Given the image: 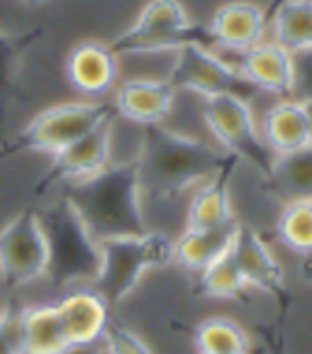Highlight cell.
Segmentation results:
<instances>
[{
  "instance_id": "1",
  "label": "cell",
  "mask_w": 312,
  "mask_h": 354,
  "mask_svg": "<svg viewBox=\"0 0 312 354\" xmlns=\"http://www.w3.org/2000/svg\"><path fill=\"white\" fill-rule=\"evenodd\" d=\"M234 162L237 159L227 151L171 130L164 122L142 127L137 167L144 193L149 191L162 198H171L183 191H193L198 183L224 171Z\"/></svg>"
},
{
  "instance_id": "6",
  "label": "cell",
  "mask_w": 312,
  "mask_h": 354,
  "mask_svg": "<svg viewBox=\"0 0 312 354\" xmlns=\"http://www.w3.org/2000/svg\"><path fill=\"white\" fill-rule=\"evenodd\" d=\"M203 120L210 135L217 140L220 149L234 159H244L269 176L276 156L271 154L261 137L259 122L246 95L220 93L203 98Z\"/></svg>"
},
{
  "instance_id": "30",
  "label": "cell",
  "mask_w": 312,
  "mask_h": 354,
  "mask_svg": "<svg viewBox=\"0 0 312 354\" xmlns=\"http://www.w3.org/2000/svg\"><path fill=\"white\" fill-rule=\"evenodd\" d=\"M22 3H27V6H42V3H47V0H22Z\"/></svg>"
},
{
  "instance_id": "2",
  "label": "cell",
  "mask_w": 312,
  "mask_h": 354,
  "mask_svg": "<svg viewBox=\"0 0 312 354\" xmlns=\"http://www.w3.org/2000/svg\"><path fill=\"white\" fill-rule=\"evenodd\" d=\"M64 196L76 205L98 240L149 230L142 210L144 186L137 159L110 164L95 176L71 183Z\"/></svg>"
},
{
  "instance_id": "31",
  "label": "cell",
  "mask_w": 312,
  "mask_h": 354,
  "mask_svg": "<svg viewBox=\"0 0 312 354\" xmlns=\"http://www.w3.org/2000/svg\"><path fill=\"white\" fill-rule=\"evenodd\" d=\"M95 354H108V352H105V347H100V349H95Z\"/></svg>"
},
{
  "instance_id": "26",
  "label": "cell",
  "mask_w": 312,
  "mask_h": 354,
  "mask_svg": "<svg viewBox=\"0 0 312 354\" xmlns=\"http://www.w3.org/2000/svg\"><path fill=\"white\" fill-rule=\"evenodd\" d=\"M200 288L210 298H240L244 288H249L232 250L200 271Z\"/></svg>"
},
{
  "instance_id": "4",
  "label": "cell",
  "mask_w": 312,
  "mask_h": 354,
  "mask_svg": "<svg viewBox=\"0 0 312 354\" xmlns=\"http://www.w3.org/2000/svg\"><path fill=\"white\" fill-rule=\"evenodd\" d=\"M49 242L47 279L57 286L93 283L100 269V240L86 225L76 205L61 196L39 213Z\"/></svg>"
},
{
  "instance_id": "14",
  "label": "cell",
  "mask_w": 312,
  "mask_h": 354,
  "mask_svg": "<svg viewBox=\"0 0 312 354\" xmlns=\"http://www.w3.org/2000/svg\"><path fill=\"white\" fill-rule=\"evenodd\" d=\"M178 91L168 78L137 76L122 81L115 88V113L135 122V125L149 127L162 125L173 110Z\"/></svg>"
},
{
  "instance_id": "19",
  "label": "cell",
  "mask_w": 312,
  "mask_h": 354,
  "mask_svg": "<svg viewBox=\"0 0 312 354\" xmlns=\"http://www.w3.org/2000/svg\"><path fill=\"white\" fill-rule=\"evenodd\" d=\"M229 169L232 167L205 178L203 183H198V186L193 188L186 210V227L210 230V227H222V225L234 223L232 198H229V186H227Z\"/></svg>"
},
{
  "instance_id": "12",
  "label": "cell",
  "mask_w": 312,
  "mask_h": 354,
  "mask_svg": "<svg viewBox=\"0 0 312 354\" xmlns=\"http://www.w3.org/2000/svg\"><path fill=\"white\" fill-rule=\"evenodd\" d=\"M120 57L113 52L110 42L86 39L71 47L66 57V78L76 93L90 100H103L117 86Z\"/></svg>"
},
{
  "instance_id": "24",
  "label": "cell",
  "mask_w": 312,
  "mask_h": 354,
  "mask_svg": "<svg viewBox=\"0 0 312 354\" xmlns=\"http://www.w3.org/2000/svg\"><path fill=\"white\" fill-rule=\"evenodd\" d=\"M278 188L291 198H312V145L291 154L276 156L269 174Z\"/></svg>"
},
{
  "instance_id": "10",
  "label": "cell",
  "mask_w": 312,
  "mask_h": 354,
  "mask_svg": "<svg viewBox=\"0 0 312 354\" xmlns=\"http://www.w3.org/2000/svg\"><path fill=\"white\" fill-rule=\"evenodd\" d=\"M234 66L254 91L291 98L298 91V57L273 39H264L256 47L237 54Z\"/></svg>"
},
{
  "instance_id": "21",
  "label": "cell",
  "mask_w": 312,
  "mask_h": 354,
  "mask_svg": "<svg viewBox=\"0 0 312 354\" xmlns=\"http://www.w3.org/2000/svg\"><path fill=\"white\" fill-rule=\"evenodd\" d=\"M269 32L295 57L312 54V0H281L269 15Z\"/></svg>"
},
{
  "instance_id": "27",
  "label": "cell",
  "mask_w": 312,
  "mask_h": 354,
  "mask_svg": "<svg viewBox=\"0 0 312 354\" xmlns=\"http://www.w3.org/2000/svg\"><path fill=\"white\" fill-rule=\"evenodd\" d=\"M103 347L108 354H154L135 330L122 328V325H110L103 337Z\"/></svg>"
},
{
  "instance_id": "11",
  "label": "cell",
  "mask_w": 312,
  "mask_h": 354,
  "mask_svg": "<svg viewBox=\"0 0 312 354\" xmlns=\"http://www.w3.org/2000/svg\"><path fill=\"white\" fill-rule=\"evenodd\" d=\"M205 27L213 47L242 54L266 39L269 12L254 0H227L213 12Z\"/></svg>"
},
{
  "instance_id": "5",
  "label": "cell",
  "mask_w": 312,
  "mask_h": 354,
  "mask_svg": "<svg viewBox=\"0 0 312 354\" xmlns=\"http://www.w3.org/2000/svg\"><path fill=\"white\" fill-rule=\"evenodd\" d=\"M183 44H213L208 27L191 17L181 0H146L130 27L110 39L117 57L168 54Z\"/></svg>"
},
{
  "instance_id": "18",
  "label": "cell",
  "mask_w": 312,
  "mask_h": 354,
  "mask_svg": "<svg viewBox=\"0 0 312 354\" xmlns=\"http://www.w3.org/2000/svg\"><path fill=\"white\" fill-rule=\"evenodd\" d=\"M240 223L234 220L222 227H210V230H191L186 227L176 240H173V261L181 264L188 271H203L227 254L232 250V242L237 237Z\"/></svg>"
},
{
  "instance_id": "22",
  "label": "cell",
  "mask_w": 312,
  "mask_h": 354,
  "mask_svg": "<svg viewBox=\"0 0 312 354\" xmlns=\"http://www.w3.org/2000/svg\"><path fill=\"white\" fill-rule=\"evenodd\" d=\"M195 347L198 354H249L251 339L240 323L215 315L195 328Z\"/></svg>"
},
{
  "instance_id": "7",
  "label": "cell",
  "mask_w": 312,
  "mask_h": 354,
  "mask_svg": "<svg viewBox=\"0 0 312 354\" xmlns=\"http://www.w3.org/2000/svg\"><path fill=\"white\" fill-rule=\"evenodd\" d=\"M115 118V105L108 100H68L49 105L22 127L20 147L54 156Z\"/></svg>"
},
{
  "instance_id": "15",
  "label": "cell",
  "mask_w": 312,
  "mask_h": 354,
  "mask_svg": "<svg viewBox=\"0 0 312 354\" xmlns=\"http://www.w3.org/2000/svg\"><path fill=\"white\" fill-rule=\"evenodd\" d=\"M113 164V122L100 125L78 142L68 145L59 154L52 156L47 181L52 183H78L100 174Z\"/></svg>"
},
{
  "instance_id": "25",
  "label": "cell",
  "mask_w": 312,
  "mask_h": 354,
  "mask_svg": "<svg viewBox=\"0 0 312 354\" xmlns=\"http://www.w3.org/2000/svg\"><path fill=\"white\" fill-rule=\"evenodd\" d=\"M278 240L298 254L312 252V198L286 201L276 220Z\"/></svg>"
},
{
  "instance_id": "9",
  "label": "cell",
  "mask_w": 312,
  "mask_h": 354,
  "mask_svg": "<svg viewBox=\"0 0 312 354\" xmlns=\"http://www.w3.org/2000/svg\"><path fill=\"white\" fill-rule=\"evenodd\" d=\"M49 242L39 213L22 210L0 230V279L8 286H30L47 279Z\"/></svg>"
},
{
  "instance_id": "8",
  "label": "cell",
  "mask_w": 312,
  "mask_h": 354,
  "mask_svg": "<svg viewBox=\"0 0 312 354\" xmlns=\"http://www.w3.org/2000/svg\"><path fill=\"white\" fill-rule=\"evenodd\" d=\"M166 76L173 84L178 93H195L200 98L220 93H242L249 86L240 76L232 59L220 54L217 47L213 44H183V47L168 52Z\"/></svg>"
},
{
  "instance_id": "20",
  "label": "cell",
  "mask_w": 312,
  "mask_h": 354,
  "mask_svg": "<svg viewBox=\"0 0 312 354\" xmlns=\"http://www.w3.org/2000/svg\"><path fill=\"white\" fill-rule=\"evenodd\" d=\"M25 354H68L71 344L64 333L57 303H37L20 310Z\"/></svg>"
},
{
  "instance_id": "16",
  "label": "cell",
  "mask_w": 312,
  "mask_h": 354,
  "mask_svg": "<svg viewBox=\"0 0 312 354\" xmlns=\"http://www.w3.org/2000/svg\"><path fill=\"white\" fill-rule=\"evenodd\" d=\"M232 254L244 274L246 286L261 288V291L273 293V296L283 293L286 274H283L281 261L276 259V254L271 252V247L254 227H246L240 223L237 237L232 242Z\"/></svg>"
},
{
  "instance_id": "29",
  "label": "cell",
  "mask_w": 312,
  "mask_h": 354,
  "mask_svg": "<svg viewBox=\"0 0 312 354\" xmlns=\"http://www.w3.org/2000/svg\"><path fill=\"white\" fill-rule=\"evenodd\" d=\"M302 105H305V113H307V120H310V132H312V93L310 95H302Z\"/></svg>"
},
{
  "instance_id": "13",
  "label": "cell",
  "mask_w": 312,
  "mask_h": 354,
  "mask_svg": "<svg viewBox=\"0 0 312 354\" xmlns=\"http://www.w3.org/2000/svg\"><path fill=\"white\" fill-rule=\"evenodd\" d=\"M110 303L90 286H76L57 301L64 333L73 349L98 347L110 328Z\"/></svg>"
},
{
  "instance_id": "23",
  "label": "cell",
  "mask_w": 312,
  "mask_h": 354,
  "mask_svg": "<svg viewBox=\"0 0 312 354\" xmlns=\"http://www.w3.org/2000/svg\"><path fill=\"white\" fill-rule=\"evenodd\" d=\"M44 39L42 27H30L22 32L0 30V103L10 98L15 91V78L20 73V64L25 54Z\"/></svg>"
},
{
  "instance_id": "28",
  "label": "cell",
  "mask_w": 312,
  "mask_h": 354,
  "mask_svg": "<svg viewBox=\"0 0 312 354\" xmlns=\"http://www.w3.org/2000/svg\"><path fill=\"white\" fill-rule=\"evenodd\" d=\"M0 354H25L20 313H12V310L0 313Z\"/></svg>"
},
{
  "instance_id": "3",
  "label": "cell",
  "mask_w": 312,
  "mask_h": 354,
  "mask_svg": "<svg viewBox=\"0 0 312 354\" xmlns=\"http://www.w3.org/2000/svg\"><path fill=\"white\" fill-rule=\"evenodd\" d=\"M173 261V240L159 230L117 234L100 240V269L93 288L108 303H122L132 296L146 271Z\"/></svg>"
},
{
  "instance_id": "17",
  "label": "cell",
  "mask_w": 312,
  "mask_h": 354,
  "mask_svg": "<svg viewBox=\"0 0 312 354\" xmlns=\"http://www.w3.org/2000/svg\"><path fill=\"white\" fill-rule=\"evenodd\" d=\"M259 130L273 156L291 154L312 145L310 120L300 98H281L266 108Z\"/></svg>"
}]
</instances>
